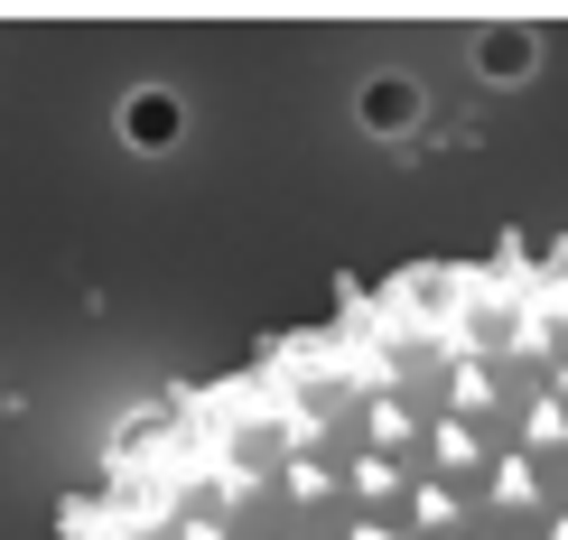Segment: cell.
Masks as SVG:
<instances>
[{"label": "cell", "mask_w": 568, "mask_h": 540, "mask_svg": "<svg viewBox=\"0 0 568 540\" xmlns=\"http://www.w3.org/2000/svg\"><path fill=\"white\" fill-rule=\"evenodd\" d=\"M57 540H568V243L392 271L169 391Z\"/></svg>", "instance_id": "obj_1"}]
</instances>
